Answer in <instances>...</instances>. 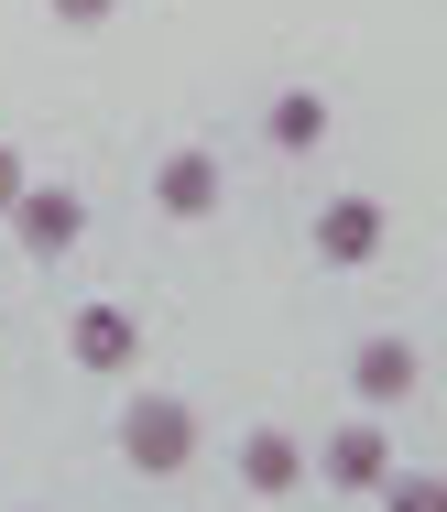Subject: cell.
<instances>
[{
    "label": "cell",
    "instance_id": "cell-1",
    "mask_svg": "<svg viewBox=\"0 0 447 512\" xmlns=\"http://www.w3.org/2000/svg\"><path fill=\"white\" fill-rule=\"evenodd\" d=\"M197 436H208V425H197L186 393H131V404H120V458H131L142 480H186V469H197Z\"/></svg>",
    "mask_w": 447,
    "mask_h": 512
},
{
    "label": "cell",
    "instance_id": "cell-2",
    "mask_svg": "<svg viewBox=\"0 0 447 512\" xmlns=\"http://www.w3.org/2000/svg\"><path fill=\"white\" fill-rule=\"evenodd\" d=\"M306 480H328V491H349V502H371V491L393 480V436H382V414H349L328 447L306 458Z\"/></svg>",
    "mask_w": 447,
    "mask_h": 512
},
{
    "label": "cell",
    "instance_id": "cell-3",
    "mask_svg": "<svg viewBox=\"0 0 447 512\" xmlns=\"http://www.w3.org/2000/svg\"><path fill=\"white\" fill-rule=\"evenodd\" d=\"M382 240H393L382 197H328L317 218H306V251H317L328 273H360V262H382Z\"/></svg>",
    "mask_w": 447,
    "mask_h": 512
},
{
    "label": "cell",
    "instance_id": "cell-4",
    "mask_svg": "<svg viewBox=\"0 0 447 512\" xmlns=\"http://www.w3.org/2000/svg\"><path fill=\"white\" fill-rule=\"evenodd\" d=\"M11 240H22L33 262H66V251L88 240V197H77V186H44V175H33V186L11 197Z\"/></svg>",
    "mask_w": 447,
    "mask_h": 512
},
{
    "label": "cell",
    "instance_id": "cell-5",
    "mask_svg": "<svg viewBox=\"0 0 447 512\" xmlns=\"http://www.w3.org/2000/svg\"><path fill=\"white\" fill-rule=\"evenodd\" d=\"M66 360L99 371V382L131 371V360H142V316H131V306H77V316H66Z\"/></svg>",
    "mask_w": 447,
    "mask_h": 512
},
{
    "label": "cell",
    "instance_id": "cell-6",
    "mask_svg": "<svg viewBox=\"0 0 447 512\" xmlns=\"http://www.w3.org/2000/svg\"><path fill=\"white\" fill-rule=\"evenodd\" d=\"M415 382H426L415 338H360V349H349V393H360V414H393Z\"/></svg>",
    "mask_w": 447,
    "mask_h": 512
},
{
    "label": "cell",
    "instance_id": "cell-7",
    "mask_svg": "<svg viewBox=\"0 0 447 512\" xmlns=\"http://www.w3.org/2000/svg\"><path fill=\"white\" fill-rule=\"evenodd\" d=\"M153 207H164V218H219V153H208V142H175V153L153 164Z\"/></svg>",
    "mask_w": 447,
    "mask_h": 512
},
{
    "label": "cell",
    "instance_id": "cell-8",
    "mask_svg": "<svg viewBox=\"0 0 447 512\" xmlns=\"http://www.w3.org/2000/svg\"><path fill=\"white\" fill-rule=\"evenodd\" d=\"M240 491H251V502H284V491H306V436H284V425H251V436H240Z\"/></svg>",
    "mask_w": 447,
    "mask_h": 512
},
{
    "label": "cell",
    "instance_id": "cell-9",
    "mask_svg": "<svg viewBox=\"0 0 447 512\" xmlns=\"http://www.w3.org/2000/svg\"><path fill=\"white\" fill-rule=\"evenodd\" d=\"M328 88H273V109H262V142H273V153H317V142H328Z\"/></svg>",
    "mask_w": 447,
    "mask_h": 512
},
{
    "label": "cell",
    "instance_id": "cell-10",
    "mask_svg": "<svg viewBox=\"0 0 447 512\" xmlns=\"http://www.w3.org/2000/svg\"><path fill=\"white\" fill-rule=\"evenodd\" d=\"M371 502H382V512H447V469H393Z\"/></svg>",
    "mask_w": 447,
    "mask_h": 512
},
{
    "label": "cell",
    "instance_id": "cell-11",
    "mask_svg": "<svg viewBox=\"0 0 447 512\" xmlns=\"http://www.w3.org/2000/svg\"><path fill=\"white\" fill-rule=\"evenodd\" d=\"M44 11H55V22H66V33H99V22H110L120 0H44Z\"/></svg>",
    "mask_w": 447,
    "mask_h": 512
},
{
    "label": "cell",
    "instance_id": "cell-12",
    "mask_svg": "<svg viewBox=\"0 0 447 512\" xmlns=\"http://www.w3.org/2000/svg\"><path fill=\"white\" fill-rule=\"evenodd\" d=\"M22 186H33V164H22L11 142H0V218H11V197H22Z\"/></svg>",
    "mask_w": 447,
    "mask_h": 512
}]
</instances>
